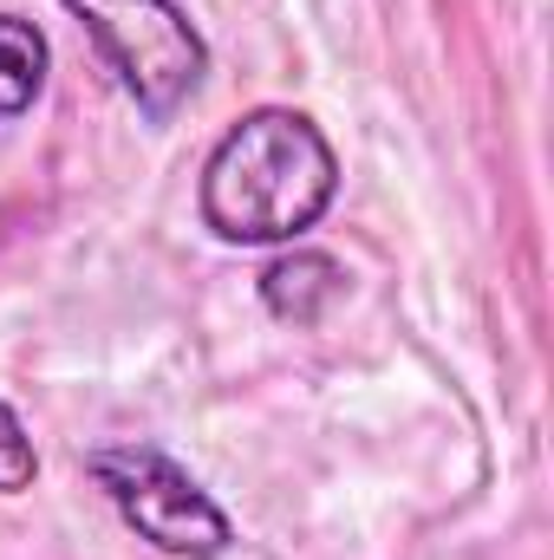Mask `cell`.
<instances>
[{
  "label": "cell",
  "instance_id": "cell-4",
  "mask_svg": "<svg viewBox=\"0 0 554 560\" xmlns=\"http://www.w3.org/2000/svg\"><path fill=\"white\" fill-rule=\"evenodd\" d=\"M346 293V268L320 248H287L262 268V300L275 319H293V326H320L326 306Z\"/></svg>",
  "mask_w": 554,
  "mask_h": 560
},
{
  "label": "cell",
  "instance_id": "cell-3",
  "mask_svg": "<svg viewBox=\"0 0 554 560\" xmlns=\"http://www.w3.org/2000/svg\"><path fill=\"white\" fill-rule=\"evenodd\" d=\"M85 469H92V482L112 495V509L125 515V528H131L138 541H150L157 555H176V560L229 555V541H235L229 515H222L216 495H209L183 463H170L163 450H150V443L92 450Z\"/></svg>",
  "mask_w": 554,
  "mask_h": 560
},
{
  "label": "cell",
  "instance_id": "cell-6",
  "mask_svg": "<svg viewBox=\"0 0 554 560\" xmlns=\"http://www.w3.org/2000/svg\"><path fill=\"white\" fill-rule=\"evenodd\" d=\"M33 476H39L33 436H26L20 411H13V405L0 398V495H20V489H33Z\"/></svg>",
  "mask_w": 554,
  "mask_h": 560
},
{
  "label": "cell",
  "instance_id": "cell-2",
  "mask_svg": "<svg viewBox=\"0 0 554 560\" xmlns=\"http://www.w3.org/2000/svg\"><path fill=\"white\" fill-rule=\"evenodd\" d=\"M59 7L85 26L92 52L112 66V79L150 125H170L203 92L209 39L176 0H59Z\"/></svg>",
  "mask_w": 554,
  "mask_h": 560
},
{
  "label": "cell",
  "instance_id": "cell-1",
  "mask_svg": "<svg viewBox=\"0 0 554 560\" xmlns=\"http://www.w3.org/2000/svg\"><path fill=\"white\" fill-rule=\"evenodd\" d=\"M339 196V156L307 112L255 105L203 163V229L229 248H287Z\"/></svg>",
  "mask_w": 554,
  "mask_h": 560
},
{
  "label": "cell",
  "instance_id": "cell-5",
  "mask_svg": "<svg viewBox=\"0 0 554 560\" xmlns=\"http://www.w3.org/2000/svg\"><path fill=\"white\" fill-rule=\"evenodd\" d=\"M53 72V46L26 13H0V118L33 112V98L46 92Z\"/></svg>",
  "mask_w": 554,
  "mask_h": 560
}]
</instances>
